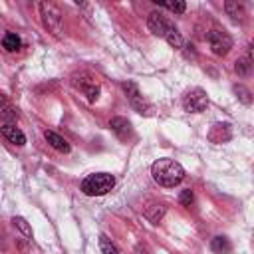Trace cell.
Here are the masks:
<instances>
[{"mask_svg": "<svg viewBox=\"0 0 254 254\" xmlns=\"http://www.w3.org/2000/svg\"><path fill=\"white\" fill-rule=\"evenodd\" d=\"M151 175L161 187H175L185 179V169L173 159H159L151 167Z\"/></svg>", "mask_w": 254, "mask_h": 254, "instance_id": "cell-1", "label": "cell"}, {"mask_svg": "<svg viewBox=\"0 0 254 254\" xmlns=\"http://www.w3.org/2000/svg\"><path fill=\"white\" fill-rule=\"evenodd\" d=\"M115 185V177L109 175V173H93V175H87L83 181H81V190L89 196H101L105 192H109Z\"/></svg>", "mask_w": 254, "mask_h": 254, "instance_id": "cell-2", "label": "cell"}, {"mask_svg": "<svg viewBox=\"0 0 254 254\" xmlns=\"http://www.w3.org/2000/svg\"><path fill=\"white\" fill-rule=\"evenodd\" d=\"M71 83L87 97L89 103H93L99 97V81L89 71H77V73H73L71 75Z\"/></svg>", "mask_w": 254, "mask_h": 254, "instance_id": "cell-3", "label": "cell"}, {"mask_svg": "<svg viewBox=\"0 0 254 254\" xmlns=\"http://www.w3.org/2000/svg\"><path fill=\"white\" fill-rule=\"evenodd\" d=\"M38 8H40V16H42V22L48 28V32H52L54 36H60L62 34V12H60V8L54 2H40Z\"/></svg>", "mask_w": 254, "mask_h": 254, "instance_id": "cell-4", "label": "cell"}, {"mask_svg": "<svg viewBox=\"0 0 254 254\" xmlns=\"http://www.w3.org/2000/svg\"><path fill=\"white\" fill-rule=\"evenodd\" d=\"M121 87H123V91L127 93V99H129L131 107H133L137 113H141V115H153V111H155L153 105L141 95V91H139V87H137L135 81H123Z\"/></svg>", "mask_w": 254, "mask_h": 254, "instance_id": "cell-5", "label": "cell"}, {"mask_svg": "<svg viewBox=\"0 0 254 254\" xmlns=\"http://www.w3.org/2000/svg\"><path fill=\"white\" fill-rule=\"evenodd\" d=\"M183 107L189 113H200V111H204L208 107V95H206V91L200 89V87H194V89L187 91L183 95Z\"/></svg>", "mask_w": 254, "mask_h": 254, "instance_id": "cell-6", "label": "cell"}, {"mask_svg": "<svg viewBox=\"0 0 254 254\" xmlns=\"http://www.w3.org/2000/svg\"><path fill=\"white\" fill-rule=\"evenodd\" d=\"M206 40H208L210 50H212L214 56H226L230 52V48H232V38L228 36V32L218 30V28L210 30L206 34Z\"/></svg>", "mask_w": 254, "mask_h": 254, "instance_id": "cell-7", "label": "cell"}, {"mask_svg": "<svg viewBox=\"0 0 254 254\" xmlns=\"http://www.w3.org/2000/svg\"><path fill=\"white\" fill-rule=\"evenodd\" d=\"M147 26H149V30L155 34V36H161V38H165V34L169 32V28L173 26L161 12H151L149 14V18H147Z\"/></svg>", "mask_w": 254, "mask_h": 254, "instance_id": "cell-8", "label": "cell"}, {"mask_svg": "<svg viewBox=\"0 0 254 254\" xmlns=\"http://www.w3.org/2000/svg\"><path fill=\"white\" fill-rule=\"evenodd\" d=\"M109 127H111V131H113L121 141H125V139L131 137V123H129L125 117H113V119L109 121Z\"/></svg>", "mask_w": 254, "mask_h": 254, "instance_id": "cell-9", "label": "cell"}, {"mask_svg": "<svg viewBox=\"0 0 254 254\" xmlns=\"http://www.w3.org/2000/svg\"><path fill=\"white\" fill-rule=\"evenodd\" d=\"M230 137H232V131H230V125L228 123H216V125H212V129L208 133V139L212 143H224Z\"/></svg>", "mask_w": 254, "mask_h": 254, "instance_id": "cell-10", "label": "cell"}, {"mask_svg": "<svg viewBox=\"0 0 254 254\" xmlns=\"http://www.w3.org/2000/svg\"><path fill=\"white\" fill-rule=\"evenodd\" d=\"M0 133H2L10 143H14V145H24V143H26V135H24L16 125H12V123H4V125L0 127Z\"/></svg>", "mask_w": 254, "mask_h": 254, "instance_id": "cell-11", "label": "cell"}, {"mask_svg": "<svg viewBox=\"0 0 254 254\" xmlns=\"http://www.w3.org/2000/svg\"><path fill=\"white\" fill-rule=\"evenodd\" d=\"M44 137H46V141H48L56 151H60V153H69V149H71L69 143H67L62 135H58L56 131H46Z\"/></svg>", "mask_w": 254, "mask_h": 254, "instance_id": "cell-12", "label": "cell"}, {"mask_svg": "<svg viewBox=\"0 0 254 254\" xmlns=\"http://www.w3.org/2000/svg\"><path fill=\"white\" fill-rule=\"evenodd\" d=\"M0 119L4 121H16L18 119V111L16 107L10 103V99L6 95L0 93Z\"/></svg>", "mask_w": 254, "mask_h": 254, "instance_id": "cell-13", "label": "cell"}, {"mask_svg": "<svg viewBox=\"0 0 254 254\" xmlns=\"http://www.w3.org/2000/svg\"><path fill=\"white\" fill-rule=\"evenodd\" d=\"M143 214L147 216V220H149V222L159 224V220H161V218H163V214H165V206H163L161 202H149V204L145 206Z\"/></svg>", "mask_w": 254, "mask_h": 254, "instance_id": "cell-14", "label": "cell"}, {"mask_svg": "<svg viewBox=\"0 0 254 254\" xmlns=\"http://www.w3.org/2000/svg\"><path fill=\"white\" fill-rule=\"evenodd\" d=\"M224 10H226V14H228L230 18H234V20H240V18L246 16L244 4L238 2V0H226V2H224Z\"/></svg>", "mask_w": 254, "mask_h": 254, "instance_id": "cell-15", "label": "cell"}, {"mask_svg": "<svg viewBox=\"0 0 254 254\" xmlns=\"http://www.w3.org/2000/svg\"><path fill=\"white\" fill-rule=\"evenodd\" d=\"M210 250L214 254H228L232 250V244H230V240L226 236H214L210 240Z\"/></svg>", "mask_w": 254, "mask_h": 254, "instance_id": "cell-16", "label": "cell"}, {"mask_svg": "<svg viewBox=\"0 0 254 254\" xmlns=\"http://www.w3.org/2000/svg\"><path fill=\"white\" fill-rule=\"evenodd\" d=\"M2 46H4L6 52H18L20 46H22V42H20V38L16 34H6L2 38Z\"/></svg>", "mask_w": 254, "mask_h": 254, "instance_id": "cell-17", "label": "cell"}, {"mask_svg": "<svg viewBox=\"0 0 254 254\" xmlns=\"http://www.w3.org/2000/svg\"><path fill=\"white\" fill-rule=\"evenodd\" d=\"M165 40H167L169 46H173V48H183V36H181V32H179L175 26L169 28V32L165 34Z\"/></svg>", "mask_w": 254, "mask_h": 254, "instance_id": "cell-18", "label": "cell"}, {"mask_svg": "<svg viewBox=\"0 0 254 254\" xmlns=\"http://www.w3.org/2000/svg\"><path fill=\"white\" fill-rule=\"evenodd\" d=\"M250 62H252V58H250V56L236 60V65H234L236 73H238V75H248V73H250V67H252V64H250Z\"/></svg>", "mask_w": 254, "mask_h": 254, "instance_id": "cell-19", "label": "cell"}, {"mask_svg": "<svg viewBox=\"0 0 254 254\" xmlns=\"http://www.w3.org/2000/svg\"><path fill=\"white\" fill-rule=\"evenodd\" d=\"M99 246H101V252L103 254H119V250H117V246L105 236V234H101L99 236Z\"/></svg>", "mask_w": 254, "mask_h": 254, "instance_id": "cell-20", "label": "cell"}, {"mask_svg": "<svg viewBox=\"0 0 254 254\" xmlns=\"http://www.w3.org/2000/svg\"><path fill=\"white\" fill-rule=\"evenodd\" d=\"M12 222H14V226H16V228L26 236V238H32V228H30V224H28L22 216H14V218H12Z\"/></svg>", "mask_w": 254, "mask_h": 254, "instance_id": "cell-21", "label": "cell"}, {"mask_svg": "<svg viewBox=\"0 0 254 254\" xmlns=\"http://www.w3.org/2000/svg\"><path fill=\"white\" fill-rule=\"evenodd\" d=\"M161 6L169 8V10H171V12H175V14H183V12L187 10V4H185L183 0H175V2H161Z\"/></svg>", "mask_w": 254, "mask_h": 254, "instance_id": "cell-22", "label": "cell"}, {"mask_svg": "<svg viewBox=\"0 0 254 254\" xmlns=\"http://www.w3.org/2000/svg\"><path fill=\"white\" fill-rule=\"evenodd\" d=\"M234 93H236V97L242 101V103H250L252 101V97H250V91L244 87V85H234Z\"/></svg>", "mask_w": 254, "mask_h": 254, "instance_id": "cell-23", "label": "cell"}, {"mask_svg": "<svg viewBox=\"0 0 254 254\" xmlns=\"http://www.w3.org/2000/svg\"><path fill=\"white\" fill-rule=\"evenodd\" d=\"M179 200H181V204H183V206H190V202H192V190H189V189H187V190H183Z\"/></svg>", "mask_w": 254, "mask_h": 254, "instance_id": "cell-24", "label": "cell"}]
</instances>
